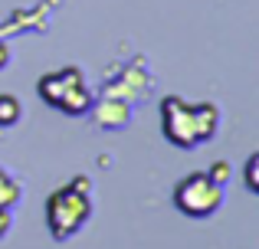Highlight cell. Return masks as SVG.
Returning a JSON list of instances; mask_svg holds the SVG:
<instances>
[{"label":"cell","instance_id":"6da1fadb","mask_svg":"<svg viewBox=\"0 0 259 249\" xmlns=\"http://www.w3.org/2000/svg\"><path fill=\"white\" fill-rule=\"evenodd\" d=\"M161 115H164V134L177 147H197L217 131L213 105H187L181 98L167 95L161 102Z\"/></svg>","mask_w":259,"mask_h":249},{"label":"cell","instance_id":"7a4b0ae2","mask_svg":"<svg viewBox=\"0 0 259 249\" xmlns=\"http://www.w3.org/2000/svg\"><path fill=\"white\" fill-rule=\"evenodd\" d=\"M89 210H92V207H89L85 190H79V187H72V184L63 187V190H56L46 200V223H50V233L56 239H69L72 233L85 223Z\"/></svg>","mask_w":259,"mask_h":249},{"label":"cell","instance_id":"3957f363","mask_svg":"<svg viewBox=\"0 0 259 249\" xmlns=\"http://www.w3.org/2000/svg\"><path fill=\"white\" fill-rule=\"evenodd\" d=\"M39 98L46 105H56L63 109L66 115H79V112L89 109V92L82 85V72L76 66L69 69H59V72H50V76L39 79Z\"/></svg>","mask_w":259,"mask_h":249},{"label":"cell","instance_id":"277c9868","mask_svg":"<svg viewBox=\"0 0 259 249\" xmlns=\"http://www.w3.org/2000/svg\"><path fill=\"white\" fill-rule=\"evenodd\" d=\"M220 204H223L220 184H213V180H210L207 174H200V171L187 174V177L174 187V207L181 213H187V217H194V220L217 213Z\"/></svg>","mask_w":259,"mask_h":249},{"label":"cell","instance_id":"5b68a950","mask_svg":"<svg viewBox=\"0 0 259 249\" xmlns=\"http://www.w3.org/2000/svg\"><path fill=\"white\" fill-rule=\"evenodd\" d=\"M17 118H20L17 95H0V125H13Z\"/></svg>","mask_w":259,"mask_h":249},{"label":"cell","instance_id":"8992f818","mask_svg":"<svg viewBox=\"0 0 259 249\" xmlns=\"http://www.w3.org/2000/svg\"><path fill=\"white\" fill-rule=\"evenodd\" d=\"M17 197H20V187L13 184V180L7 177L4 171H0V207H10Z\"/></svg>","mask_w":259,"mask_h":249},{"label":"cell","instance_id":"52a82bcc","mask_svg":"<svg viewBox=\"0 0 259 249\" xmlns=\"http://www.w3.org/2000/svg\"><path fill=\"white\" fill-rule=\"evenodd\" d=\"M256 171H259V154H249V161H246V187H249V193H256V190H259V177H256Z\"/></svg>","mask_w":259,"mask_h":249},{"label":"cell","instance_id":"ba28073f","mask_svg":"<svg viewBox=\"0 0 259 249\" xmlns=\"http://www.w3.org/2000/svg\"><path fill=\"white\" fill-rule=\"evenodd\" d=\"M207 177L213 180V184H227V177H230V164H227V161H217V164L207 171Z\"/></svg>","mask_w":259,"mask_h":249},{"label":"cell","instance_id":"9c48e42d","mask_svg":"<svg viewBox=\"0 0 259 249\" xmlns=\"http://www.w3.org/2000/svg\"><path fill=\"white\" fill-rule=\"evenodd\" d=\"M7 223H10V220H7V213H4V207H0V236H4V233H7Z\"/></svg>","mask_w":259,"mask_h":249},{"label":"cell","instance_id":"30bf717a","mask_svg":"<svg viewBox=\"0 0 259 249\" xmlns=\"http://www.w3.org/2000/svg\"><path fill=\"white\" fill-rule=\"evenodd\" d=\"M7 59H10V53H7V46L0 43V69H4V66H7Z\"/></svg>","mask_w":259,"mask_h":249}]
</instances>
